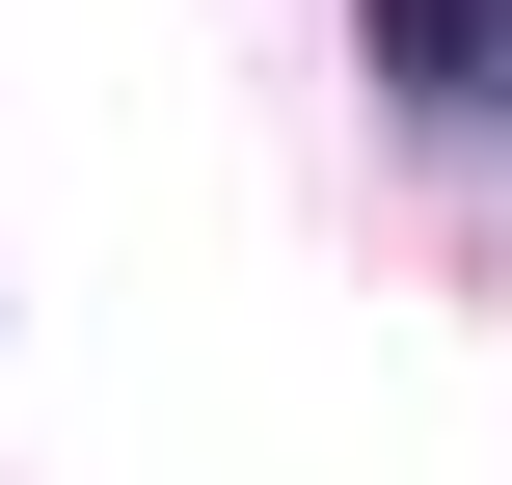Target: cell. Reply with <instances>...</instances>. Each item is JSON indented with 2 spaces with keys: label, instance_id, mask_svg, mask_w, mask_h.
I'll return each mask as SVG.
<instances>
[{
  "label": "cell",
  "instance_id": "cell-1",
  "mask_svg": "<svg viewBox=\"0 0 512 485\" xmlns=\"http://www.w3.org/2000/svg\"><path fill=\"white\" fill-rule=\"evenodd\" d=\"M351 54H378L432 135H512V0H351Z\"/></svg>",
  "mask_w": 512,
  "mask_h": 485
}]
</instances>
